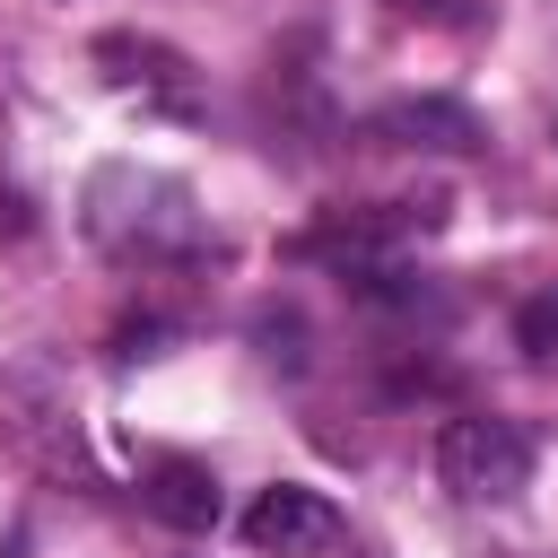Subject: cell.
I'll use <instances>...</instances> for the list:
<instances>
[{"instance_id": "7a4b0ae2", "label": "cell", "mask_w": 558, "mask_h": 558, "mask_svg": "<svg viewBox=\"0 0 558 558\" xmlns=\"http://www.w3.org/2000/svg\"><path fill=\"white\" fill-rule=\"evenodd\" d=\"M244 541H253L262 558H314V549H331V541H340V514H331V497H323V488L279 480V488H262V497L244 506Z\"/></svg>"}, {"instance_id": "8992f818", "label": "cell", "mask_w": 558, "mask_h": 558, "mask_svg": "<svg viewBox=\"0 0 558 558\" xmlns=\"http://www.w3.org/2000/svg\"><path fill=\"white\" fill-rule=\"evenodd\" d=\"M392 9H401V17H427V26H462V17H471L462 0H392Z\"/></svg>"}, {"instance_id": "277c9868", "label": "cell", "mask_w": 558, "mask_h": 558, "mask_svg": "<svg viewBox=\"0 0 558 558\" xmlns=\"http://www.w3.org/2000/svg\"><path fill=\"white\" fill-rule=\"evenodd\" d=\"M384 131L410 140V148H471L480 140V113L471 105H401V113H384Z\"/></svg>"}, {"instance_id": "6da1fadb", "label": "cell", "mask_w": 558, "mask_h": 558, "mask_svg": "<svg viewBox=\"0 0 558 558\" xmlns=\"http://www.w3.org/2000/svg\"><path fill=\"white\" fill-rule=\"evenodd\" d=\"M436 471H445V488L453 497H471V506H506V497H523L532 488V436L514 427V418H445V436H436Z\"/></svg>"}, {"instance_id": "3957f363", "label": "cell", "mask_w": 558, "mask_h": 558, "mask_svg": "<svg viewBox=\"0 0 558 558\" xmlns=\"http://www.w3.org/2000/svg\"><path fill=\"white\" fill-rule=\"evenodd\" d=\"M148 506H157L174 532H209V523H218V480H209L201 462H183V453H174V462H157V471H148Z\"/></svg>"}, {"instance_id": "5b68a950", "label": "cell", "mask_w": 558, "mask_h": 558, "mask_svg": "<svg viewBox=\"0 0 558 558\" xmlns=\"http://www.w3.org/2000/svg\"><path fill=\"white\" fill-rule=\"evenodd\" d=\"M514 340H523L532 357H558V288H549V296H532V305L514 314Z\"/></svg>"}]
</instances>
